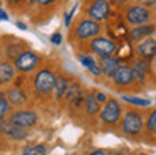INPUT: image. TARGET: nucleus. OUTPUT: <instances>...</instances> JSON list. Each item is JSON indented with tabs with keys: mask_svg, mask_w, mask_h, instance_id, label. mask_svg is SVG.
<instances>
[{
	"mask_svg": "<svg viewBox=\"0 0 156 155\" xmlns=\"http://www.w3.org/2000/svg\"><path fill=\"white\" fill-rule=\"evenodd\" d=\"M14 64H15V69H17L19 73L29 74V73H32V71H35L39 67V64H41V56H39V52H35V51L27 49L14 61Z\"/></svg>",
	"mask_w": 156,
	"mask_h": 155,
	"instance_id": "8",
	"label": "nucleus"
},
{
	"mask_svg": "<svg viewBox=\"0 0 156 155\" xmlns=\"http://www.w3.org/2000/svg\"><path fill=\"white\" fill-rule=\"evenodd\" d=\"M0 98H4V93H2V91H0Z\"/></svg>",
	"mask_w": 156,
	"mask_h": 155,
	"instance_id": "38",
	"label": "nucleus"
},
{
	"mask_svg": "<svg viewBox=\"0 0 156 155\" xmlns=\"http://www.w3.org/2000/svg\"><path fill=\"white\" fill-rule=\"evenodd\" d=\"M122 118V108L116 98H109L104 104H102L101 111H99V121L104 127H116L121 123Z\"/></svg>",
	"mask_w": 156,
	"mask_h": 155,
	"instance_id": "6",
	"label": "nucleus"
},
{
	"mask_svg": "<svg viewBox=\"0 0 156 155\" xmlns=\"http://www.w3.org/2000/svg\"><path fill=\"white\" fill-rule=\"evenodd\" d=\"M131 67H133V73H134V81L138 84H143L146 81V76L149 73V61L141 59V57H133L131 59Z\"/></svg>",
	"mask_w": 156,
	"mask_h": 155,
	"instance_id": "15",
	"label": "nucleus"
},
{
	"mask_svg": "<svg viewBox=\"0 0 156 155\" xmlns=\"http://www.w3.org/2000/svg\"><path fill=\"white\" fill-rule=\"evenodd\" d=\"M84 96H86V93L81 88V84L72 81L64 98L69 101V104H71L72 108H82V104H84Z\"/></svg>",
	"mask_w": 156,
	"mask_h": 155,
	"instance_id": "14",
	"label": "nucleus"
},
{
	"mask_svg": "<svg viewBox=\"0 0 156 155\" xmlns=\"http://www.w3.org/2000/svg\"><path fill=\"white\" fill-rule=\"evenodd\" d=\"M57 74L51 67H41L34 76V89L39 94H51L54 91Z\"/></svg>",
	"mask_w": 156,
	"mask_h": 155,
	"instance_id": "7",
	"label": "nucleus"
},
{
	"mask_svg": "<svg viewBox=\"0 0 156 155\" xmlns=\"http://www.w3.org/2000/svg\"><path fill=\"white\" fill-rule=\"evenodd\" d=\"M81 49H82V52H89V54L98 56V57L116 56V54H118V42H116L112 37L101 34V36L91 39L86 46H82Z\"/></svg>",
	"mask_w": 156,
	"mask_h": 155,
	"instance_id": "3",
	"label": "nucleus"
},
{
	"mask_svg": "<svg viewBox=\"0 0 156 155\" xmlns=\"http://www.w3.org/2000/svg\"><path fill=\"white\" fill-rule=\"evenodd\" d=\"M112 86L118 88V89H128V88L134 86L136 81H134V73H133V67L131 64H126L121 62V66L118 67L116 74L112 76Z\"/></svg>",
	"mask_w": 156,
	"mask_h": 155,
	"instance_id": "9",
	"label": "nucleus"
},
{
	"mask_svg": "<svg viewBox=\"0 0 156 155\" xmlns=\"http://www.w3.org/2000/svg\"><path fill=\"white\" fill-rule=\"evenodd\" d=\"M24 51H27L25 42H22L20 39H14V42H9L5 46V57L9 61H15Z\"/></svg>",
	"mask_w": 156,
	"mask_h": 155,
	"instance_id": "19",
	"label": "nucleus"
},
{
	"mask_svg": "<svg viewBox=\"0 0 156 155\" xmlns=\"http://www.w3.org/2000/svg\"><path fill=\"white\" fill-rule=\"evenodd\" d=\"M99 67H101V73L104 78L112 79V76L116 74L118 67L121 66V59L118 56H106V57H99Z\"/></svg>",
	"mask_w": 156,
	"mask_h": 155,
	"instance_id": "13",
	"label": "nucleus"
},
{
	"mask_svg": "<svg viewBox=\"0 0 156 155\" xmlns=\"http://www.w3.org/2000/svg\"><path fill=\"white\" fill-rule=\"evenodd\" d=\"M94 96H96V100H98V103L99 104H104L106 101L109 100V96H108V93H104V91H94Z\"/></svg>",
	"mask_w": 156,
	"mask_h": 155,
	"instance_id": "28",
	"label": "nucleus"
},
{
	"mask_svg": "<svg viewBox=\"0 0 156 155\" xmlns=\"http://www.w3.org/2000/svg\"><path fill=\"white\" fill-rule=\"evenodd\" d=\"M15 64L9 59H2L0 61V84H9L14 81L15 78Z\"/></svg>",
	"mask_w": 156,
	"mask_h": 155,
	"instance_id": "17",
	"label": "nucleus"
},
{
	"mask_svg": "<svg viewBox=\"0 0 156 155\" xmlns=\"http://www.w3.org/2000/svg\"><path fill=\"white\" fill-rule=\"evenodd\" d=\"M82 108H84L86 115H89V116L99 115V111H101V104L98 103V100H96L94 91H89V93H86V96H84V104H82Z\"/></svg>",
	"mask_w": 156,
	"mask_h": 155,
	"instance_id": "21",
	"label": "nucleus"
},
{
	"mask_svg": "<svg viewBox=\"0 0 156 155\" xmlns=\"http://www.w3.org/2000/svg\"><path fill=\"white\" fill-rule=\"evenodd\" d=\"M7 2H10V3H15V2H24V0H7Z\"/></svg>",
	"mask_w": 156,
	"mask_h": 155,
	"instance_id": "37",
	"label": "nucleus"
},
{
	"mask_svg": "<svg viewBox=\"0 0 156 155\" xmlns=\"http://www.w3.org/2000/svg\"><path fill=\"white\" fill-rule=\"evenodd\" d=\"M122 101H128L129 104L133 106H138V108H148L151 104V101L148 98H139V96H128V94H122Z\"/></svg>",
	"mask_w": 156,
	"mask_h": 155,
	"instance_id": "24",
	"label": "nucleus"
},
{
	"mask_svg": "<svg viewBox=\"0 0 156 155\" xmlns=\"http://www.w3.org/2000/svg\"><path fill=\"white\" fill-rule=\"evenodd\" d=\"M0 133H2V125H0Z\"/></svg>",
	"mask_w": 156,
	"mask_h": 155,
	"instance_id": "39",
	"label": "nucleus"
},
{
	"mask_svg": "<svg viewBox=\"0 0 156 155\" xmlns=\"http://www.w3.org/2000/svg\"><path fill=\"white\" fill-rule=\"evenodd\" d=\"M144 121L146 118L143 116L141 111L138 110H128L126 113H122L121 118V133L124 137H139L144 130Z\"/></svg>",
	"mask_w": 156,
	"mask_h": 155,
	"instance_id": "5",
	"label": "nucleus"
},
{
	"mask_svg": "<svg viewBox=\"0 0 156 155\" xmlns=\"http://www.w3.org/2000/svg\"><path fill=\"white\" fill-rule=\"evenodd\" d=\"M82 13L96 22L106 24L112 17V7L109 0H84L82 2Z\"/></svg>",
	"mask_w": 156,
	"mask_h": 155,
	"instance_id": "4",
	"label": "nucleus"
},
{
	"mask_svg": "<svg viewBox=\"0 0 156 155\" xmlns=\"http://www.w3.org/2000/svg\"><path fill=\"white\" fill-rule=\"evenodd\" d=\"M51 42L54 44V46L62 44V34H61V32H54V34L51 36Z\"/></svg>",
	"mask_w": 156,
	"mask_h": 155,
	"instance_id": "31",
	"label": "nucleus"
},
{
	"mask_svg": "<svg viewBox=\"0 0 156 155\" xmlns=\"http://www.w3.org/2000/svg\"><path fill=\"white\" fill-rule=\"evenodd\" d=\"M144 130L148 135H156V108H153L148 113V116H146Z\"/></svg>",
	"mask_w": 156,
	"mask_h": 155,
	"instance_id": "23",
	"label": "nucleus"
},
{
	"mask_svg": "<svg viewBox=\"0 0 156 155\" xmlns=\"http://www.w3.org/2000/svg\"><path fill=\"white\" fill-rule=\"evenodd\" d=\"M5 94H7V100H9V103H10L12 106H22V104H25V101H27L25 91L22 89V88H19V86L10 88Z\"/></svg>",
	"mask_w": 156,
	"mask_h": 155,
	"instance_id": "20",
	"label": "nucleus"
},
{
	"mask_svg": "<svg viewBox=\"0 0 156 155\" xmlns=\"http://www.w3.org/2000/svg\"><path fill=\"white\" fill-rule=\"evenodd\" d=\"M156 34V22L151 24H143V25H136V27H129L128 29V40L136 46L138 42L148 39V37Z\"/></svg>",
	"mask_w": 156,
	"mask_h": 155,
	"instance_id": "10",
	"label": "nucleus"
},
{
	"mask_svg": "<svg viewBox=\"0 0 156 155\" xmlns=\"http://www.w3.org/2000/svg\"><path fill=\"white\" fill-rule=\"evenodd\" d=\"M102 32H104V27L101 22H96V20L82 15L69 27V40H71L72 46H77L81 49L91 39L101 36Z\"/></svg>",
	"mask_w": 156,
	"mask_h": 155,
	"instance_id": "1",
	"label": "nucleus"
},
{
	"mask_svg": "<svg viewBox=\"0 0 156 155\" xmlns=\"http://www.w3.org/2000/svg\"><path fill=\"white\" fill-rule=\"evenodd\" d=\"M0 20H9V15L5 10H0Z\"/></svg>",
	"mask_w": 156,
	"mask_h": 155,
	"instance_id": "34",
	"label": "nucleus"
},
{
	"mask_svg": "<svg viewBox=\"0 0 156 155\" xmlns=\"http://www.w3.org/2000/svg\"><path fill=\"white\" fill-rule=\"evenodd\" d=\"M76 10H77V7H72L71 10H69L67 13H66V19H64V24H66V27H71V19L74 17V13H76Z\"/></svg>",
	"mask_w": 156,
	"mask_h": 155,
	"instance_id": "29",
	"label": "nucleus"
},
{
	"mask_svg": "<svg viewBox=\"0 0 156 155\" xmlns=\"http://www.w3.org/2000/svg\"><path fill=\"white\" fill-rule=\"evenodd\" d=\"M71 83H72V81L69 79L67 76H57V79H55V86H54V91H52V94H54L55 100H62V98L66 96V93H67Z\"/></svg>",
	"mask_w": 156,
	"mask_h": 155,
	"instance_id": "22",
	"label": "nucleus"
},
{
	"mask_svg": "<svg viewBox=\"0 0 156 155\" xmlns=\"http://www.w3.org/2000/svg\"><path fill=\"white\" fill-rule=\"evenodd\" d=\"M131 2H134V0H109L111 7H112V9H116V10H124Z\"/></svg>",
	"mask_w": 156,
	"mask_h": 155,
	"instance_id": "27",
	"label": "nucleus"
},
{
	"mask_svg": "<svg viewBox=\"0 0 156 155\" xmlns=\"http://www.w3.org/2000/svg\"><path fill=\"white\" fill-rule=\"evenodd\" d=\"M9 121L27 130V128L34 127V125L37 123L39 116H37V113H35L34 110H17L9 116Z\"/></svg>",
	"mask_w": 156,
	"mask_h": 155,
	"instance_id": "11",
	"label": "nucleus"
},
{
	"mask_svg": "<svg viewBox=\"0 0 156 155\" xmlns=\"http://www.w3.org/2000/svg\"><path fill=\"white\" fill-rule=\"evenodd\" d=\"M122 20L126 22V25L136 27L143 25V24H151L156 20V10H151L148 7L141 5L134 0L131 2L124 10H122Z\"/></svg>",
	"mask_w": 156,
	"mask_h": 155,
	"instance_id": "2",
	"label": "nucleus"
},
{
	"mask_svg": "<svg viewBox=\"0 0 156 155\" xmlns=\"http://www.w3.org/2000/svg\"><path fill=\"white\" fill-rule=\"evenodd\" d=\"M55 2H59V0H37V5H41V7H51V5H54Z\"/></svg>",
	"mask_w": 156,
	"mask_h": 155,
	"instance_id": "32",
	"label": "nucleus"
},
{
	"mask_svg": "<svg viewBox=\"0 0 156 155\" xmlns=\"http://www.w3.org/2000/svg\"><path fill=\"white\" fill-rule=\"evenodd\" d=\"M22 155H47V147L45 145H29L22 150Z\"/></svg>",
	"mask_w": 156,
	"mask_h": 155,
	"instance_id": "25",
	"label": "nucleus"
},
{
	"mask_svg": "<svg viewBox=\"0 0 156 155\" xmlns=\"http://www.w3.org/2000/svg\"><path fill=\"white\" fill-rule=\"evenodd\" d=\"M134 52L138 57L141 59H146V61H151L156 57V37L151 36L148 39L141 40L134 46Z\"/></svg>",
	"mask_w": 156,
	"mask_h": 155,
	"instance_id": "12",
	"label": "nucleus"
},
{
	"mask_svg": "<svg viewBox=\"0 0 156 155\" xmlns=\"http://www.w3.org/2000/svg\"><path fill=\"white\" fill-rule=\"evenodd\" d=\"M17 27H19V29H22V30H25V29H27V25H25L24 22H17Z\"/></svg>",
	"mask_w": 156,
	"mask_h": 155,
	"instance_id": "35",
	"label": "nucleus"
},
{
	"mask_svg": "<svg viewBox=\"0 0 156 155\" xmlns=\"http://www.w3.org/2000/svg\"><path fill=\"white\" fill-rule=\"evenodd\" d=\"M136 2L144 5V7H148V9H151V10H156V0H136Z\"/></svg>",
	"mask_w": 156,
	"mask_h": 155,
	"instance_id": "30",
	"label": "nucleus"
},
{
	"mask_svg": "<svg viewBox=\"0 0 156 155\" xmlns=\"http://www.w3.org/2000/svg\"><path fill=\"white\" fill-rule=\"evenodd\" d=\"M10 106H12V104L9 103L7 98H0V121H2V120H4V118L9 115Z\"/></svg>",
	"mask_w": 156,
	"mask_h": 155,
	"instance_id": "26",
	"label": "nucleus"
},
{
	"mask_svg": "<svg viewBox=\"0 0 156 155\" xmlns=\"http://www.w3.org/2000/svg\"><path fill=\"white\" fill-rule=\"evenodd\" d=\"M2 131H4L9 138L17 140V142L25 140V138L29 137V133H27V130H25V128H20V127H17V125L10 123V121H5V123L2 125Z\"/></svg>",
	"mask_w": 156,
	"mask_h": 155,
	"instance_id": "18",
	"label": "nucleus"
},
{
	"mask_svg": "<svg viewBox=\"0 0 156 155\" xmlns=\"http://www.w3.org/2000/svg\"><path fill=\"white\" fill-rule=\"evenodd\" d=\"M87 155H108L106 153L104 150H102V148H96V150H92V152H89Z\"/></svg>",
	"mask_w": 156,
	"mask_h": 155,
	"instance_id": "33",
	"label": "nucleus"
},
{
	"mask_svg": "<svg viewBox=\"0 0 156 155\" xmlns=\"http://www.w3.org/2000/svg\"><path fill=\"white\" fill-rule=\"evenodd\" d=\"M25 3H29V5H34V3H37V0H24Z\"/></svg>",
	"mask_w": 156,
	"mask_h": 155,
	"instance_id": "36",
	"label": "nucleus"
},
{
	"mask_svg": "<svg viewBox=\"0 0 156 155\" xmlns=\"http://www.w3.org/2000/svg\"><path fill=\"white\" fill-rule=\"evenodd\" d=\"M77 59H79V62L82 64V67H86V69H87L94 78L102 76L101 67H99V62L96 61V56H92V54H89V52H79Z\"/></svg>",
	"mask_w": 156,
	"mask_h": 155,
	"instance_id": "16",
	"label": "nucleus"
}]
</instances>
